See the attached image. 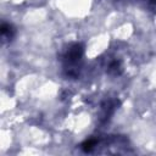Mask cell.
Listing matches in <instances>:
<instances>
[{
    "mask_svg": "<svg viewBox=\"0 0 156 156\" xmlns=\"http://www.w3.org/2000/svg\"><path fill=\"white\" fill-rule=\"evenodd\" d=\"M107 73L111 74V76H119L123 71V66H122V62L119 60H112L108 66H107Z\"/></svg>",
    "mask_w": 156,
    "mask_h": 156,
    "instance_id": "4",
    "label": "cell"
},
{
    "mask_svg": "<svg viewBox=\"0 0 156 156\" xmlns=\"http://www.w3.org/2000/svg\"><path fill=\"white\" fill-rule=\"evenodd\" d=\"M99 143H100L99 139H96V138H89V139H87V140H84L82 143L80 147H82V150L84 152H91L99 145Z\"/></svg>",
    "mask_w": 156,
    "mask_h": 156,
    "instance_id": "5",
    "label": "cell"
},
{
    "mask_svg": "<svg viewBox=\"0 0 156 156\" xmlns=\"http://www.w3.org/2000/svg\"><path fill=\"white\" fill-rule=\"evenodd\" d=\"M149 1H151V2H154V4H156V0H149Z\"/></svg>",
    "mask_w": 156,
    "mask_h": 156,
    "instance_id": "6",
    "label": "cell"
},
{
    "mask_svg": "<svg viewBox=\"0 0 156 156\" xmlns=\"http://www.w3.org/2000/svg\"><path fill=\"white\" fill-rule=\"evenodd\" d=\"M84 56V46L80 43H72L67 46L65 52L62 54L61 62L63 73L67 78H78L79 71L83 65Z\"/></svg>",
    "mask_w": 156,
    "mask_h": 156,
    "instance_id": "1",
    "label": "cell"
},
{
    "mask_svg": "<svg viewBox=\"0 0 156 156\" xmlns=\"http://www.w3.org/2000/svg\"><path fill=\"white\" fill-rule=\"evenodd\" d=\"M0 30H1V37H2V39L6 40V41H11V40L13 39L15 34H16L15 27H13L12 24H10V23H2Z\"/></svg>",
    "mask_w": 156,
    "mask_h": 156,
    "instance_id": "3",
    "label": "cell"
},
{
    "mask_svg": "<svg viewBox=\"0 0 156 156\" xmlns=\"http://www.w3.org/2000/svg\"><path fill=\"white\" fill-rule=\"evenodd\" d=\"M119 106V100L118 99H108L101 104V110H100V123L104 124L110 121L111 116L115 113V111Z\"/></svg>",
    "mask_w": 156,
    "mask_h": 156,
    "instance_id": "2",
    "label": "cell"
}]
</instances>
